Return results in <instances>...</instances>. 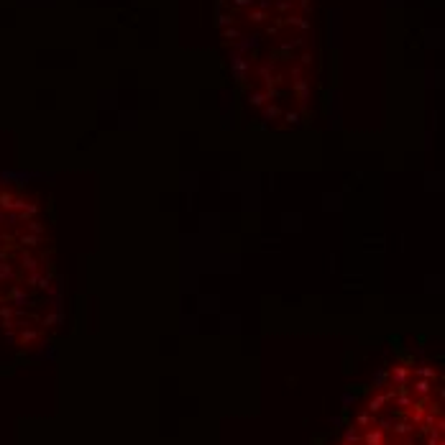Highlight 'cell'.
<instances>
[{"instance_id": "obj_1", "label": "cell", "mask_w": 445, "mask_h": 445, "mask_svg": "<svg viewBox=\"0 0 445 445\" xmlns=\"http://www.w3.org/2000/svg\"><path fill=\"white\" fill-rule=\"evenodd\" d=\"M409 376H412V369L407 366V364H394L392 369H389V384H407L409 381Z\"/></svg>"}, {"instance_id": "obj_2", "label": "cell", "mask_w": 445, "mask_h": 445, "mask_svg": "<svg viewBox=\"0 0 445 445\" xmlns=\"http://www.w3.org/2000/svg\"><path fill=\"white\" fill-rule=\"evenodd\" d=\"M384 440H386V432H384L379 425H376V427H369L364 435H361V442H364V445H381Z\"/></svg>"}, {"instance_id": "obj_3", "label": "cell", "mask_w": 445, "mask_h": 445, "mask_svg": "<svg viewBox=\"0 0 445 445\" xmlns=\"http://www.w3.org/2000/svg\"><path fill=\"white\" fill-rule=\"evenodd\" d=\"M432 386H435V381L417 379V376H414V381H412V386H409V392H412L414 397H427V394H432Z\"/></svg>"}, {"instance_id": "obj_4", "label": "cell", "mask_w": 445, "mask_h": 445, "mask_svg": "<svg viewBox=\"0 0 445 445\" xmlns=\"http://www.w3.org/2000/svg\"><path fill=\"white\" fill-rule=\"evenodd\" d=\"M386 404H389V399H386V394L379 389V392H374V397L366 402V412H371V414H381V409H384Z\"/></svg>"}, {"instance_id": "obj_5", "label": "cell", "mask_w": 445, "mask_h": 445, "mask_svg": "<svg viewBox=\"0 0 445 445\" xmlns=\"http://www.w3.org/2000/svg\"><path fill=\"white\" fill-rule=\"evenodd\" d=\"M412 376L427 379V381H440V374H437L435 366H417V369H412Z\"/></svg>"}, {"instance_id": "obj_6", "label": "cell", "mask_w": 445, "mask_h": 445, "mask_svg": "<svg viewBox=\"0 0 445 445\" xmlns=\"http://www.w3.org/2000/svg\"><path fill=\"white\" fill-rule=\"evenodd\" d=\"M379 422V414H371V412H361L356 420H353V427H376Z\"/></svg>"}, {"instance_id": "obj_7", "label": "cell", "mask_w": 445, "mask_h": 445, "mask_svg": "<svg viewBox=\"0 0 445 445\" xmlns=\"http://www.w3.org/2000/svg\"><path fill=\"white\" fill-rule=\"evenodd\" d=\"M343 442H346V445H358V442H361V432H358L353 425H348V427H346V435H343Z\"/></svg>"}, {"instance_id": "obj_8", "label": "cell", "mask_w": 445, "mask_h": 445, "mask_svg": "<svg viewBox=\"0 0 445 445\" xmlns=\"http://www.w3.org/2000/svg\"><path fill=\"white\" fill-rule=\"evenodd\" d=\"M386 384H389V369H381V371L374 376V384H371V386H374V392H379V389H384Z\"/></svg>"}, {"instance_id": "obj_9", "label": "cell", "mask_w": 445, "mask_h": 445, "mask_svg": "<svg viewBox=\"0 0 445 445\" xmlns=\"http://www.w3.org/2000/svg\"><path fill=\"white\" fill-rule=\"evenodd\" d=\"M64 320V315L62 312H54V315H46L44 320H41V325L46 327V325H57V322H62Z\"/></svg>"}, {"instance_id": "obj_10", "label": "cell", "mask_w": 445, "mask_h": 445, "mask_svg": "<svg viewBox=\"0 0 445 445\" xmlns=\"http://www.w3.org/2000/svg\"><path fill=\"white\" fill-rule=\"evenodd\" d=\"M36 338H39V330H23L21 332V343H31Z\"/></svg>"}, {"instance_id": "obj_11", "label": "cell", "mask_w": 445, "mask_h": 445, "mask_svg": "<svg viewBox=\"0 0 445 445\" xmlns=\"http://www.w3.org/2000/svg\"><path fill=\"white\" fill-rule=\"evenodd\" d=\"M18 241H21V243H23V246H29V248H34V246H36V243H39V238H36V236H34V233H29V236H26V233H23V236H21V238H18Z\"/></svg>"}, {"instance_id": "obj_12", "label": "cell", "mask_w": 445, "mask_h": 445, "mask_svg": "<svg viewBox=\"0 0 445 445\" xmlns=\"http://www.w3.org/2000/svg\"><path fill=\"white\" fill-rule=\"evenodd\" d=\"M381 445H392V442H389V440H384V442H381Z\"/></svg>"}, {"instance_id": "obj_13", "label": "cell", "mask_w": 445, "mask_h": 445, "mask_svg": "<svg viewBox=\"0 0 445 445\" xmlns=\"http://www.w3.org/2000/svg\"><path fill=\"white\" fill-rule=\"evenodd\" d=\"M440 445H445V442H440Z\"/></svg>"}]
</instances>
